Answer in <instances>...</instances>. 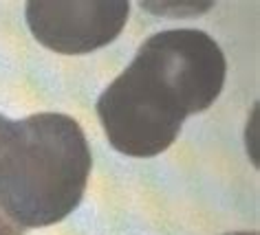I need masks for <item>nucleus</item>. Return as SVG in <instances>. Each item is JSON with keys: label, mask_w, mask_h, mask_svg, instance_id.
<instances>
[{"label": "nucleus", "mask_w": 260, "mask_h": 235, "mask_svg": "<svg viewBox=\"0 0 260 235\" xmlns=\"http://www.w3.org/2000/svg\"><path fill=\"white\" fill-rule=\"evenodd\" d=\"M225 75L223 51L205 31L168 29L150 35L97 99L108 143L137 159L166 152L187 116L218 99Z\"/></svg>", "instance_id": "obj_1"}, {"label": "nucleus", "mask_w": 260, "mask_h": 235, "mask_svg": "<svg viewBox=\"0 0 260 235\" xmlns=\"http://www.w3.org/2000/svg\"><path fill=\"white\" fill-rule=\"evenodd\" d=\"M90 167L86 134L73 116L9 121L0 136V209L22 228L62 222L82 202Z\"/></svg>", "instance_id": "obj_2"}, {"label": "nucleus", "mask_w": 260, "mask_h": 235, "mask_svg": "<svg viewBox=\"0 0 260 235\" xmlns=\"http://www.w3.org/2000/svg\"><path fill=\"white\" fill-rule=\"evenodd\" d=\"M128 3H29L31 33L62 55H84L110 44L126 27Z\"/></svg>", "instance_id": "obj_3"}, {"label": "nucleus", "mask_w": 260, "mask_h": 235, "mask_svg": "<svg viewBox=\"0 0 260 235\" xmlns=\"http://www.w3.org/2000/svg\"><path fill=\"white\" fill-rule=\"evenodd\" d=\"M9 121L11 119L0 114V136H3V132L7 130ZM24 231H27V228H22V226H18L16 222H11L7 215L3 213V209H0V235H24Z\"/></svg>", "instance_id": "obj_4"}, {"label": "nucleus", "mask_w": 260, "mask_h": 235, "mask_svg": "<svg viewBox=\"0 0 260 235\" xmlns=\"http://www.w3.org/2000/svg\"><path fill=\"white\" fill-rule=\"evenodd\" d=\"M225 235H258L256 231H236V233H225Z\"/></svg>", "instance_id": "obj_5"}]
</instances>
